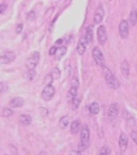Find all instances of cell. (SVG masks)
Wrapping results in <instances>:
<instances>
[{"label":"cell","mask_w":137,"mask_h":155,"mask_svg":"<svg viewBox=\"0 0 137 155\" xmlns=\"http://www.w3.org/2000/svg\"><path fill=\"white\" fill-rule=\"evenodd\" d=\"M103 76H105L106 84L109 85L111 89H118V87H119V81H118V78L114 76V73L110 71V68H107L106 65L103 67Z\"/></svg>","instance_id":"6da1fadb"},{"label":"cell","mask_w":137,"mask_h":155,"mask_svg":"<svg viewBox=\"0 0 137 155\" xmlns=\"http://www.w3.org/2000/svg\"><path fill=\"white\" fill-rule=\"evenodd\" d=\"M93 57L98 67H101V68L105 67V56H103L102 51L99 50V47H94L93 48Z\"/></svg>","instance_id":"7a4b0ae2"},{"label":"cell","mask_w":137,"mask_h":155,"mask_svg":"<svg viewBox=\"0 0 137 155\" xmlns=\"http://www.w3.org/2000/svg\"><path fill=\"white\" fill-rule=\"evenodd\" d=\"M129 24H128L127 20H122L120 21V24H119V34H120V38H123V39H125V38H128V35H129Z\"/></svg>","instance_id":"3957f363"},{"label":"cell","mask_w":137,"mask_h":155,"mask_svg":"<svg viewBox=\"0 0 137 155\" xmlns=\"http://www.w3.org/2000/svg\"><path fill=\"white\" fill-rule=\"evenodd\" d=\"M55 95V87L52 86V85H46L43 89V91H42V98H43V100H51L52 99V96Z\"/></svg>","instance_id":"277c9868"},{"label":"cell","mask_w":137,"mask_h":155,"mask_svg":"<svg viewBox=\"0 0 137 155\" xmlns=\"http://www.w3.org/2000/svg\"><path fill=\"white\" fill-rule=\"evenodd\" d=\"M38 63H39V52H33L26 61V67L28 69H34L38 65Z\"/></svg>","instance_id":"5b68a950"},{"label":"cell","mask_w":137,"mask_h":155,"mask_svg":"<svg viewBox=\"0 0 137 155\" xmlns=\"http://www.w3.org/2000/svg\"><path fill=\"white\" fill-rule=\"evenodd\" d=\"M97 38H98V42L99 44H105L107 40V30L106 26H99L98 30H97Z\"/></svg>","instance_id":"8992f818"},{"label":"cell","mask_w":137,"mask_h":155,"mask_svg":"<svg viewBox=\"0 0 137 155\" xmlns=\"http://www.w3.org/2000/svg\"><path fill=\"white\" fill-rule=\"evenodd\" d=\"M16 57V53L12 52V51H5L0 55V63L1 64H8V63L13 61Z\"/></svg>","instance_id":"52a82bcc"},{"label":"cell","mask_w":137,"mask_h":155,"mask_svg":"<svg viewBox=\"0 0 137 155\" xmlns=\"http://www.w3.org/2000/svg\"><path fill=\"white\" fill-rule=\"evenodd\" d=\"M103 18H105V8H103V5H99L95 11V15H94V24L99 25Z\"/></svg>","instance_id":"ba28073f"},{"label":"cell","mask_w":137,"mask_h":155,"mask_svg":"<svg viewBox=\"0 0 137 155\" xmlns=\"http://www.w3.org/2000/svg\"><path fill=\"white\" fill-rule=\"evenodd\" d=\"M119 113V106L116 103H112L111 106L109 107V111H107V116H109L110 120H115L118 117Z\"/></svg>","instance_id":"9c48e42d"},{"label":"cell","mask_w":137,"mask_h":155,"mask_svg":"<svg viewBox=\"0 0 137 155\" xmlns=\"http://www.w3.org/2000/svg\"><path fill=\"white\" fill-rule=\"evenodd\" d=\"M86 47H87V42H86V38L85 35H82L78 40V44H77V53L78 55H84L85 51H86Z\"/></svg>","instance_id":"30bf717a"},{"label":"cell","mask_w":137,"mask_h":155,"mask_svg":"<svg viewBox=\"0 0 137 155\" xmlns=\"http://www.w3.org/2000/svg\"><path fill=\"white\" fill-rule=\"evenodd\" d=\"M78 133H80V137H81L82 141H90V130H89L87 125H84V127L80 128Z\"/></svg>","instance_id":"8fae6325"},{"label":"cell","mask_w":137,"mask_h":155,"mask_svg":"<svg viewBox=\"0 0 137 155\" xmlns=\"http://www.w3.org/2000/svg\"><path fill=\"white\" fill-rule=\"evenodd\" d=\"M119 147H120V150H122L123 152L127 150V147H128V138H127V134H125V133H120V136H119Z\"/></svg>","instance_id":"7c38bea8"},{"label":"cell","mask_w":137,"mask_h":155,"mask_svg":"<svg viewBox=\"0 0 137 155\" xmlns=\"http://www.w3.org/2000/svg\"><path fill=\"white\" fill-rule=\"evenodd\" d=\"M24 103H25V100L22 99V98H20V96H17V98H13V99L9 100V104L12 108H17V107H22L24 106Z\"/></svg>","instance_id":"4fadbf2b"},{"label":"cell","mask_w":137,"mask_h":155,"mask_svg":"<svg viewBox=\"0 0 137 155\" xmlns=\"http://www.w3.org/2000/svg\"><path fill=\"white\" fill-rule=\"evenodd\" d=\"M120 71H122V75L124 76L125 78L129 76V63L127 60H123L122 65H120Z\"/></svg>","instance_id":"5bb4252c"},{"label":"cell","mask_w":137,"mask_h":155,"mask_svg":"<svg viewBox=\"0 0 137 155\" xmlns=\"http://www.w3.org/2000/svg\"><path fill=\"white\" fill-rule=\"evenodd\" d=\"M76 96H77V87L71 86V89H69L68 94H67V102L71 103L72 100H73V99L76 98Z\"/></svg>","instance_id":"9a60e30c"},{"label":"cell","mask_w":137,"mask_h":155,"mask_svg":"<svg viewBox=\"0 0 137 155\" xmlns=\"http://www.w3.org/2000/svg\"><path fill=\"white\" fill-rule=\"evenodd\" d=\"M80 128H81V123H80V120H75L71 125V133L72 134H77L78 130H80Z\"/></svg>","instance_id":"2e32d148"},{"label":"cell","mask_w":137,"mask_h":155,"mask_svg":"<svg viewBox=\"0 0 137 155\" xmlns=\"http://www.w3.org/2000/svg\"><path fill=\"white\" fill-rule=\"evenodd\" d=\"M89 112H90L91 115H97V113L99 112V104H98V102L90 103V106H89Z\"/></svg>","instance_id":"e0dca14e"},{"label":"cell","mask_w":137,"mask_h":155,"mask_svg":"<svg viewBox=\"0 0 137 155\" xmlns=\"http://www.w3.org/2000/svg\"><path fill=\"white\" fill-rule=\"evenodd\" d=\"M66 52H67V47L63 46V47H60V48H56V52L54 53V55H55L56 59H62L63 56L66 55Z\"/></svg>","instance_id":"ac0fdd59"},{"label":"cell","mask_w":137,"mask_h":155,"mask_svg":"<svg viewBox=\"0 0 137 155\" xmlns=\"http://www.w3.org/2000/svg\"><path fill=\"white\" fill-rule=\"evenodd\" d=\"M94 35H93V26H87V30H86V34H85V38H86V42L87 43H91L94 39Z\"/></svg>","instance_id":"d6986e66"},{"label":"cell","mask_w":137,"mask_h":155,"mask_svg":"<svg viewBox=\"0 0 137 155\" xmlns=\"http://www.w3.org/2000/svg\"><path fill=\"white\" fill-rule=\"evenodd\" d=\"M129 26H134L137 24V12L136 11H132L131 16H129V21H128Z\"/></svg>","instance_id":"ffe728a7"},{"label":"cell","mask_w":137,"mask_h":155,"mask_svg":"<svg viewBox=\"0 0 137 155\" xmlns=\"http://www.w3.org/2000/svg\"><path fill=\"white\" fill-rule=\"evenodd\" d=\"M20 123L22 125H30L31 124V117L29 115H21L20 116Z\"/></svg>","instance_id":"44dd1931"},{"label":"cell","mask_w":137,"mask_h":155,"mask_svg":"<svg viewBox=\"0 0 137 155\" xmlns=\"http://www.w3.org/2000/svg\"><path fill=\"white\" fill-rule=\"evenodd\" d=\"M68 124H69V119H68V116H64V117L60 119V121H59V127L62 128V129L67 128V127H68Z\"/></svg>","instance_id":"7402d4cb"},{"label":"cell","mask_w":137,"mask_h":155,"mask_svg":"<svg viewBox=\"0 0 137 155\" xmlns=\"http://www.w3.org/2000/svg\"><path fill=\"white\" fill-rule=\"evenodd\" d=\"M80 102H81V98L80 96H76L75 99L72 100V106H73V109H77L78 108V106H80Z\"/></svg>","instance_id":"603a6c76"},{"label":"cell","mask_w":137,"mask_h":155,"mask_svg":"<svg viewBox=\"0 0 137 155\" xmlns=\"http://www.w3.org/2000/svg\"><path fill=\"white\" fill-rule=\"evenodd\" d=\"M87 147H89V141H82L81 140L80 146H78V150H80V151H84V150L87 149Z\"/></svg>","instance_id":"cb8c5ba5"},{"label":"cell","mask_w":137,"mask_h":155,"mask_svg":"<svg viewBox=\"0 0 137 155\" xmlns=\"http://www.w3.org/2000/svg\"><path fill=\"white\" fill-rule=\"evenodd\" d=\"M110 154H111V149L109 146H105V147H102V150H101V152L98 155H110Z\"/></svg>","instance_id":"d4e9b609"},{"label":"cell","mask_w":137,"mask_h":155,"mask_svg":"<svg viewBox=\"0 0 137 155\" xmlns=\"http://www.w3.org/2000/svg\"><path fill=\"white\" fill-rule=\"evenodd\" d=\"M12 109L11 108H3V111H1V115L4 116V117H9V116H12Z\"/></svg>","instance_id":"484cf974"},{"label":"cell","mask_w":137,"mask_h":155,"mask_svg":"<svg viewBox=\"0 0 137 155\" xmlns=\"http://www.w3.org/2000/svg\"><path fill=\"white\" fill-rule=\"evenodd\" d=\"M7 90H8V85L5 82H0V95L7 93Z\"/></svg>","instance_id":"4316f807"},{"label":"cell","mask_w":137,"mask_h":155,"mask_svg":"<svg viewBox=\"0 0 137 155\" xmlns=\"http://www.w3.org/2000/svg\"><path fill=\"white\" fill-rule=\"evenodd\" d=\"M51 76H52V78H60V71H59V68H54Z\"/></svg>","instance_id":"83f0119b"},{"label":"cell","mask_w":137,"mask_h":155,"mask_svg":"<svg viewBox=\"0 0 137 155\" xmlns=\"http://www.w3.org/2000/svg\"><path fill=\"white\" fill-rule=\"evenodd\" d=\"M26 77H28V80H33V78L35 77V71H34V69H29Z\"/></svg>","instance_id":"f1b7e54d"},{"label":"cell","mask_w":137,"mask_h":155,"mask_svg":"<svg viewBox=\"0 0 137 155\" xmlns=\"http://www.w3.org/2000/svg\"><path fill=\"white\" fill-rule=\"evenodd\" d=\"M52 76H51V73L50 75H47L46 77H44V85H51V82H52Z\"/></svg>","instance_id":"f546056e"},{"label":"cell","mask_w":137,"mask_h":155,"mask_svg":"<svg viewBox=\"0 0 137 155\" xmlns=\"http://www.w3.org/2000/svg\"><path fill=\"white\" fill-rule=\"evenodd\" d=\"M131 137H132V141H133L134 143H137V133H136V130H132Z\"/></svg>","instance_id":"4dcf8cb0"},{"label":"cell","mask_w":137,"mask_h":155,"mask_svg":"<svg viewBox=\"0 0 137 155\" xmlns=\"http://www.w3.org/2000/svg\"><path fill=\"white\" fill-rule=\"evenodd\" d=\"M71 84H72V86H75V87H78V80H77V78H73V80H72V82H71Z\"/></svg>","instance_id":"1f68e13d"},{"label":"cell","mask_w":137,"mask_h":155,"mask_svg":"<svg viewBox=\"0 0 137 155\" xmlns=\"http://www.w3.org/2000/svg\"><path fill=\"white\" fill-rule=\"evenodd\" d=\"M34 18H35V13L34 12H30V13H29L28 20H29V21H31V20H34Z\"/></svg>","instance_id":"d6a6232c"},{"label":"cell","mask_w":137,"mask_h":155,"mask_svg":"<svg viewBox=\"0 0 137 155\" xmlns=\"http://www.w3.org/2000/svg\"><path fill=\"white\" fill-rule=\"evenodd\" d=\"M56 48H58V46H54V47H51V48H50V55L51 56H52L54 53L56 52Z\"/></svg>","instance_id":"836d02e7"},{"label":"cell","mask_w":137,"mask_h":155,"mask_svg":"<svg viewBox=\"0 0 137 155\" xmlns=\"http://www.w3.org/2000/svg\"><path fill=\"white\" fill-rule=\"evenodd\" d=\"M71 155H81V151L80 150H73V151H71Z\"/></svg>","instance_id":"e575fe53"},{"label":"cell","mask_w":137,"mask_h":155,"mask_svg":"<svg viewBox=\"0 0 137 155\" xmlns=\"http://www.w3.org/2000/svg\"><path fill=\"white\" fill-rule=\"evenodd\" d=\"M21 30H22V25L19 24V25H17V29H16V33H21Z\"/></svg>","instance_id":"d590c367"},{"label":"cell","mask_w":137,"mask_h":155,"mask_svg":"<svg viewBox=\"0 0 137 155\" xmlns=\"http://www.w3.org/2000/svg\"><path fill=\"white\" fill-rule=\"evenodd\" d=\"M64 43V39H59V40H56V46H60V44Z\"/></svg>","instance_id":"8d00e7d4"},{"label":"cell","mask_w":137,"mask_h":155,"mask_svg":"<svg viewBox=\"0 0 137 155\" xmlns=\"http://www.w3.org/2000/svg\"><path fill=\"white\" fill-rule=\"evenodd\" d=\"M4 9H5V4H1V7H0V12H3Z\"/></svg>","instance_id":"74e56055"},{"label":"cell","mask_w":137,"mask_h":155,"mask_svg":"<svg viewBox=\"0 0 137 155\" xmlns=\"http://www.w3.org/2000/svg\"><path fill=\"white\" fill-rule=\"evenodd\" d=\"M41 109H42V115H46V113H47L46 108H41Z\"/></svg>","instance_id":"f35d334b"},{"label":"cell","mask_w":137,"mask_h":155,"mask_svg":"<svg viewBox=\"0 0 137 155\" xmlns=\"http://www.w3.org/2000/svg\"><path fill=\"white\" fill-rule=\"evenodd\" d=\"M39 155H47V154L44 151H42V152H39Z\"/></svg>","instance_id":"ab89813d"}]
</instances>
